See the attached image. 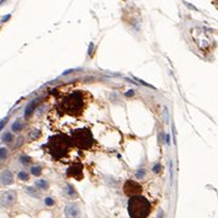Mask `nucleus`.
Masks as SVG:
<instances>
[{"label":"nucleus","mask_w":218,"mask_h":218,"mask_svg":"<svg viewBox=\"0 0 218 218\" xmlns=\"http://www.w3.org/2000/svg\"><path fill=\"white\" fill-rule=\"evenodd\" d=\"M85 92L84 91H74L72 94H69L66 97H63L58 109L63 111L64 114L70 115V116H80L83 114V111L85 109Z\"/></svg>","instance_id":"nucleus-1"},{"label":"nucleus","mask_w":218,"mask_h":218,"mask_svg":"<svg viewBox=\"0 0 218 218\" xmlns=\"http://www.w3.org/2000/svg\"><path fill=\"white\" fill-rule=\"evenodd\" d=\"M73 147L74 144L70 137L66 134H57L49 138L46 148L53 159H63L68 155V153Z\"/></svg>","instance_id":"nucleus-2"},{"label":"nucleus","mask_w":218,"mask_h":218,"mask_svg":"<svg viewBox=\"0 0 218 218\" xmlns=\"http://www.w3.org/2000/svg\"><path fill=\"white\" fill-rule=\"evenodd\" d=\"M152 211L150 202L144 196H133L128 201V213L131 218H147Z\"/></svg>","instance_id":"nucleus-3"},{"label":"nucleus","mask_w":218,"mask_h":218,"mask_svg":"<svg viewBox=\"0 0 218 218\" xmlns=\"http://www.w3.org/2000/svg\"><path fill=\"white\" fill-rule=\"evenodd\" d=\"M72 142L74 144L75 148L79 149H90L92 144H94V137L90 132V129L86 128H81V129H76L74 133L72 134Z\"/></svg>","instance_id":"nucleus-4"},{"label":"nucleus","mask_w":218,"mask_h":218,"mask_svg":"<svg viewBox=\"0 0 218 218\" xmlns=\"http://www.w3.org/2000/svg\"><path fill=\"white\" fill-rule=\"evenodd\" d=\"M143 188L138 182H135L133 180H127L123 185V192L126 193L128 197H133V196H139L142 193Z\"/></svg>","instance_id":"nucleus-5"},{"label":"nucleus","mask_w":218,"mask_h":218,"mask_svg":"<svg viewBox=\"0 0 218 218\" xmlns=\"http://www.w3.org/2000/svg\"><path fill=\"white\" fill-rule=\"evenodd\" d=\"M67 175L80 180L83 178V165L81 164H74L67 170Z\"/></svg>","instance_id":"nucleus-6"},{"label":"nucleus","mask_w":218,"mask_h":218,"mask_svg":"<svg viewBox=\"0 0 218 218\" xmlns=\"http://www.w3.org/2000/svg\"><path fill=\"white\" fill-rule=\"evenodd\" d=\"M16 202V192L15 191H8L1 196V203L6 207H10Z\"/></svg>","instance_id":"nucleus-7"},{"label":"nucleus","mask_w":218,"mask_h":218,"mask_svg":"<svg viewBox=\"0 0 218 218\" xmlns=\"http://www.w3.org/2000/svg\"><path fill=\"white\" fill-rule=\"evenodd\" d=\"M67 218H79L80 216V210L76 205H68L66 210H64Z\"/></svg>","instance_id":"nucleus-8"},{"label":"nucleus","mask_w":218,"mask_h":218,"mask_svg":"<svg viewBox=\"0 0 218 218\" xmlns=\"http://www.w3.org/2000/svg\"><path fill=\"white\" fill-rule=\"evenodd\" d=\"M0 179H1V182L4 185H10L11 182H13V174H11L10 170H4L1 173V176H0Z\"/></svg>","instance_id":"nucleus-9"},{"label":"nucleus","mask_w":218,"mask_h":218,"mask_svg":"<svg viewBox=\"0 0 218 218\" xmlns=\"http://www.w3.org/2000/svg\"><path fill=\"white\" fill-rule=\"evenodd\" d=\"M37 104H38V100L36 99V100H33L32 102H30L27 105V107H26V111H25V117L26 119H28V117L31 116V114L35 111V109H36V106H37Z\"/></svg>","instance_id":"nucleus-10"},{"label":"nucleus","mask_w":218,"mask_h":218,"mask_svg":"<svg viewBox=\"0 0 218 218\" xmlns=\"http://www.w3.org/2000/svg\"><path fill=\"white\" fill-rule=\"evenodd\" d=\"M22 127H23V125H22L21 120H16L13 123V127H11V129H13L14 132H19V131H21V129H22Z\"/></svg>","instance_id":"nucleus-11"},{"label":"nucleus","mask_w":218,"mask_h":218,"mask_svg":"<svg viewBox=\"0 0 218 218\" xmlns=\"http://www.w3.org/2000/svg\"><path fill=\"white\" fill-rule=\"evenodd\" d=\"M36 186L40 187V188H43V190H46V188L48 187V184H47V181H44V180H38L36 182Z\"/></svg>","instance_id":"nucleus-12"},{"label":"nucleus","mask_w":218,"mask_h":218,"mask_svg":"<svg viewBox=\"0 0 218 218\" xmlns=\"http://www.w3.org/2000/svg\"><path fill=\"white\" fill-rule=\"evenodd\" d=\"M145 176V170L144 169H139L137 173H135V178L137 179H143Z\"/></svg>","instance_id":"nucleus-13"},{"label":"nucleus","mask_w":218,"mask_h":218,"mask_svg":"<svg viewBox=\"0 0 218 218\" xmlns=\"http://www.w3.org/2000/svg\"><path fill=\"white\" fill-rule=\"evenodd\" d=\"M11 139H13V134H11V133H5L4 135H3V140H4V142H11Z\"/></svg>","instance_id":"nucleus-14"},{"label":"nucleus","mask_w":218,"mask_h":218,"mask_svg":"<svg viewBox=\"0 0 218 218\" xmlns=\"http://www.w3.org/2000/svg\"><path fill=\"white\" fill-rule=\"evenodd\" d=\"M31 173H32L35 176H38V175L41 174V168H40V166H33V168L31 169Z\"/></svg>","instance_id":"nucleus-15"},{"label":"nucleus","mask_w":218,"mask_h":218,"mask_svg":"<svg viewBox=\"0 0 218 218\" xmlns=\"http://www.w3.org/2000/svg\"><path fill=\"white\" fill-rule=\"evenodd\" d=\"M17 176H19L20 180H28V174L25 173V171H20Z\"/></svg>","instance_id":"nucleus-16"},{"label":"nucleus","mask_w":218,"mask_h":218,"mask_svg":"<svg viewBox=\"0 0 218 218\" xmlns=\"http://www.w3.org/2000/svg\"><path fill=\"white\" fill-rule=\"evenodd\" d=\"M38 135H40V131H38V129H33V131L30 133V138L31 139H36Z\"/></svg>","instance_id":"nucleus-17"},{"label":"nucleus","mask_w":218,"mask_h":218,"mask_svg":"<svg viewBox=\"0 0 218 218\" xmlns=\"http://www.w3.org/2000/svg\"><path fill=\"white\" fill-rule=\"evenodd\" d=\"M6 155H8V150L5 148H0V159L6 158Z\"/></svg>","instance_id":"nucleus-18"},{"label":"nucleus","mask_w":218,"mask_h":218,"mask_svg":"<svg viewBox=\"0 0 218 218\" xmlns=\"http://www.w3.org/2000/svg\"><path fill=\"white\" fill-rule=\"evenodd\" d=\"M66 190H67V192L69 193L70 196H75V195H76L75 191L73 190V187H72V186H67V187H66Z\"/></svg>","instance_id":"nucleus-19"},{"label":"nucleus","mask_w":218,"mask_h":218,"mask_svg":"<svg viewBox=\"0 0 218 218\" xmlns=\"http://www.w3.org/2000/svg\"><path fill=\"white\" fill-rule=\"evenodd\" d=\"M21 162L23 164H28V163H30V158H28V157H21Z\"/></svg>","instance_id":"nucleus-20"},{"label":"nucleus","mask_w":218,"mask_h":218,"mask_svg":"<svg viewBox=\"0 0 218 218\" xmlns=\"http://www.w3.org/2000/svg\"><path fill=\"white\" fill-rule=\"evenodd\" d=\"M6 122H8V119H4L3 121H0V129H1L5 125H6Z\"/></svg>","instance_id":"nucleus-21"},{"label":"nucleus","mask_w":218,"mask_h":218,"mask_svg":"<svg viewBox=\"0 0 218 218\" xmlns=\"http://www.w3.org/2000/svg\"><path fill=\"white\" fill-rule=\"evenodd\" d=\"M46 205H48V206L53 205V200H52V198H47V200H46Z\"/></svg>","instance_id":"nucleus-22"},{"label":"nucleus","mask_w":218,"mask_h":218,"mask_svg":"<svg viewBox=\"0 0 218 218\" xmlns=\"http://www.w3.org/2000/svg\"><path fill=\"white\" fill-rule=\"evenodd\" d=\"M10 19V15H6V16H4L3 17V22H5V21H6V20H9Z\"/></svg>","instance_id":"nucleus-23"},{"label":"nucleus","mask_w":218,"mask_h":218,"mask_svg":"<svg viewBox=\"0 0 218 218\" xmlns=\"http://www.w3.org/2000/svg\"><path fill=\"white\" fill-rule=\"evenodd\" d=\"M159 170H160V166H159V165L154 166V171H159Z\"/></svg>","instance_id":"nucleus-24"},{"label":"nucleus","mask_w":218,"mask_h":218,"mask_svg":"<svg viewBox=\"0 0 218 218\" xmlns=\"http://www.w3.org/2000/svg\"><path fill=\"white\" fill-rule=\"evenodd\" d=\"M4 1H5V0H1V1H0V5H1V4L4 3Z\"/></svg>","instance_id":"nucleus-25"}]
</instances>
